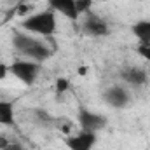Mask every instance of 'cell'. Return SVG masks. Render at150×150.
Returning <instances> with one entry per match:
<instances>
[{
  "label": "cell",
  "instance_id": "6da1fadb",
  "mask_svg": "<svg viewBox=\"0 0 150 150\" xmlns=\"http://www.w3.org/2000/svg\"><path fill=\"white\" fill-rule=\"evenodd\" d=\"M21 28L28 33H35L40 37H51L56 32V14L51 9L30 14V16L23 18Z\"/></svg>",
  "mask_w": 150,
  "mask_h": 150
},
{
  "label": "cell",
  "instance_id": "7a4b0ae2",
  "mask_svg": "<svg viewBox=\"0 0 150 150\" xmlns=\"http://www.w3.org/2000/svg\"><path fill=\"white\" fill-rule=\"evenodd\" d=\"M11 75H14L19 82L25 86H33L40 74V63L37 61H25V59H16L9 65Z\"/></svg>",
  "mask_w": 150,
  "mask_h": 150
},
{
  "label": "cell",
  "instance_id": "3957f363",
  "mask_svg": "<svg viewBox=\"0 0 150 150\" xmlns=\"http://www.w3.org/2000/svg\"><path fill=\"white\" fill-rule=\"evenodd\" d=\"M77 120H79V126L80 129L84 131H100L107 126V117H103L101 113H96V112H91L87 108H79V113H77Z\"/></svg>",
  "mask_w": 150,
  "mask_h": 150
},
{
  "label": "cell",
  "instance_id": "277c9868",
  "mask_svg": "<svg viewBox=\"0 0 150 150\" xmlns=\"http://www.w3.org/2000/svg\"><path fill=\"white\" fill-rule=\"evenodd\" d=\"M82 30H84L86 35H91V37H107L110 33L108 23L103 18H100L93 12L86 14V19L82 23Z\"/></svg>",
  "mask_w": 150,
  "mask_h": 150
},
{
  "label": "cell",
  "instance_id": "5b68a950",
  "mask_svg": "<svg viewBox=\"0 0 150 150\" xmlns=\"http://www.w3.org/2000/svg\"><path fill=\"white\" fill-rule=\"evenodd\" d=\"M103 100L108 107L112 108H124L131 101V94L126 87L122 86H112L103 93Z\"/></svg>",
  "mask_w": 150,
  "mask_h": 150
},
{
  "label": "cell",
  "instance_id": "8992f818",
  "mask_svg": "<svg viewBox=\"0 0 150 150\" xmlns=\"http://www.w3.org/2000/svg\"><path fill=\"white\" fill-rule=\"evenodd\" d=\"M65 145L70 150H93L96 145V133L93 131H79L65 140Z\"/></svg>",
  "mask_w": 150,
  "mask_h": 150
},
{
  "label": "cell",
  "instance_id": "52a82bcc",
  "mask_svg": "<svg viewBox=\"0 0 150 150\" xmlns=\"http://www.w3.org/2000/svg\"><path fill=\"white\" fill-rule=\"evenodd\" d=\"M47 4H49L51 11L59 12L61 16H65L70 21H77L80 18V14L77 12V7H75V0H47Z\"/></svg>",
  "mask_w": 150,
  "mask_h": 150
},
{
  "label": "cell",
  "instance_id": "ba28073f",
  "mask_svg": "<svg viewBox=\"0 0 150 150\" xmlns=\"http://www.w3.org/2000/svg\"><path fill=\"white\" fill-rule=\"evenodd\" d=\"M120 77H122L124 82H127L129 86H134V87H142L149 80V74L140 67H129V68L122 70Z\"/></svg>",
  "mask_w": 150,
  "mask_h": 150
},
{
  "label": "cell",
  "instance_id": "9c48e42d",
  "mask_svg": "<svg viewBox=\"0 0 150 150\" xmlns=\"http://www.w3.org/2000/svg\"><path fill=\"white\" fill-rule=\"evenodd\" d=\"M38 42V38H35L33 35H28V33H19V32H16L14 35H12V45L19 51V52H26V51H30L32 47H35Z\"/></svg>",
  "mask_w": 150,
  "mask_h": 150
},
{
  "label": "cell",
  "instance_id": "30bf717a",
  "mask_svg": "<svg viewBox=\"0 0 150 150\" xmlns=\"http://www.w3.org/2000/svg\"><path fill=\"white\" fill-rule=\"evenodd\" d=\"M131 33L138 38L140 44H149L150 42V21L149 19H140L131 26Z\"/></svg>",
  "mask_w": 150,
  "mask_h": 150
},
{
  "label": "cell",
  "instance_id": "8fae6325",
  "mask_svg": "<svg viewBox=\"0 0 150 150\" xmlns=\"http://www.w3.org/2000/svg\"><path fill=\"white\" fill-rule=\"evenodd\" d=\"M14 105L11 101H0V126H14Z\"/></svg>",
  "mask_w": 150,
  "mask_h": 150
},
{
  "label": "cell",
  "instance_id": "7c38bea8",
  "mask_svg": "<svg viewBox=\"0 0 150 150\" xmlns=\"http://www.w3.org/2000/svg\"><path fill=\"white\" fill-rule=\"evenodd\" d=\"M25 56H28V58H32V61H44V59H47L49 56H51V51H49V47L44 44V42H38L35 47H32L30 51H26L25 52Z\"/></svg>",
  "mask_w": 150,
  "mask_h": 150
},
{
  "label": "cell",
  "instance_id": "4fadbf2b",
  "mask_svg": "<svg viewBox=\"0 0 150 150\" xmlns=\"http://www.w3.org/2000/svg\"><path fill=\"white\" fill-rule=\"evenodd\" d=\"M54 89H56V93H58V94L67 93V91L70 89V80H68V79H65V77H59V79L56 80V84H54Z\"/></svg>",
  "mask_w": 150,
  "mask_h": 150
},
{
  "label": "cell",
  "instance_id": "5bb4252c",
  "mask_svg": "<svg viewBox=\"0 0 150 150\" xmlns=\"http://www.w3.org/2000/svg\"><path fill=\"white\" fill-rule=\"evenodd\" d=\"M91 5H93V0H75V7H77V12L82 16V14H87L91 11Z\"/></svg>",
  "mask_w": 150,
  "mask_h": 150
},
{
  "label": "cell",
  "instance_id": "9a60e30c",
  "mask_svg": "<svg viewBox=\"0 0 150 150\" xmlns=\"http://www.w3.org/2000/svg\"><path fill=\"white\" fill-rule=\"evenodd\" d=\"M136 52H138L142 58H145L147 61H150V42L149 44H140V45L136 47Z\"/></svg>",
  "mask_w": 150,
  "mask_h": 150
},
{
  "label": "cell",
  "instance_id": "2e32d148",
  "mask_svg": "<svg viewBox=\"0 0 150 150\" xmlns=\"http://www.w3.org/2000/svg\"><path fill=\"white\" fill-rule=\"evenodd\" d=\"M28 11H30V5H28V4H23V5H19V7L16 9V14H18L19 18H26V16H28Z\"/></svg>",
  "mask_w": 150,
  "mask_h": 150
},
{
  "label": "cell",
  "instance_id": "e0dca14e",
  "mask_svg": "<svg viewBox=\"0 0 150 150\" xmlns=\"http://www.w3.org/2000/svg\"><path fill=\"white\" fill-rule=\"evenodd\" d=\"M35 115H38L37 119L42 120V122H49V120H51V115L47 112H44V110H35Z\"/></svg>",
  "mask_w": 150,
  "mask_h": 150
},
{
  "label": "cell",
  "instance_id": "ac0fdd59",
  "mask_svg": "<svg viewBox=\"0 0 150 150\" xmlns=\"http://www.w3.org/2000/svg\"><path fill=\"white\" fill-rule=\"evenodd\" d=\"M7 74H11V70H9V65H5V63H0V80L2 79H5Z\"/></svg>",
  "mask_w": 150,
  "mask_h": 150
},
{
  "label": "cell",
  "instance_id": "d6986e66",
  "mask_svg": "<svg viewBox=\"0 0 150 150\" xmlns=\"http://www.w3.org/2000/svg\"><path fill=\"white\" fill-rule=\"evenodd\" d=\"M4 150H23V147H21L19 143H9Z\"/></svg>",
  "mask_w": 150,
  "mask_h": 150
},
{
  "label": "cell",
  "instance_id": "ffe728a7",
  "mask_svg": "<svg viewBox=\"0 0 150 150\" xmlns=\"http://www.w3.org/2000/svg\"><path fill=\"white\" fill-rule=\"evenodd\" d=\"M9 143H11V142H9L5 136H0V150H4L7 145H9Z\"/></svg>",
  "mask_w": 150,
  "mask_h": 150
}]
</instances>
